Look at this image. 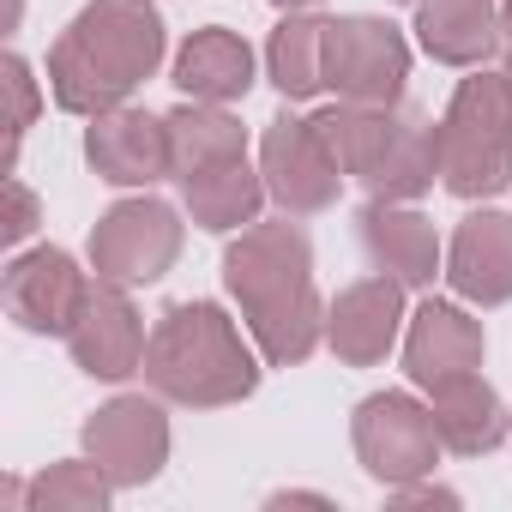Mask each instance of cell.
<instances>
[{
  "label": "cell",
  "instance_id": "6da1fadb",
  "mask_svg": "<svg viewBox=\"0 0 512 512\" xmlns=\"http://www.w3.org/2000/svg\"><path fill=\"white\" fill-rule=\"evenodd\" d=\"M223 284L272 368H296L326 344V302L314 290V247L290 211L272 223H247L229 241Z\"/></svg>",
  "mask_w": 512,
  "mask_h": 512
},
{
  "label": "cell",
  "instance_id": "7a4b0ae2",
  "mask_svg": "<svg viewBox=\"0 0 512 512\" xmlns=\"http://www.w3.org/2000/svg\"><path fill=\"white\" fill-rule=\"evenodd\" d=\"M163 13L151 0H91L49 49V97L67 115H109L163 67Z\"/></svg>",
  "mask_w": 512,
  "mask_h": 512
},
{
  "label": "cell",
  "instance_id": "3957f363",
  "mask_svg": "<svg viewBox=\"0 0 512 512\" xmlns=\"http://www.w3.org/2000/svg\"><path fill=\"white\" fill-rule=\"evenodd\" d=\"M253 350L260 344H247L241 326L217 302H175L151 326L139 374L163 404L223 410V404L253 398V386H260V356Z\"/></svg>",
  "mask_w": 512,
  "mask_h": 512
},
{
  "label": "cell",
  "instance_id": "277c9868",
  "mask_svg": "<svg viewBox=\"0 0 512 512\" xmlns=\"http://www.w3.org/2000/svg\"><path fill=\"white\" fill-rule=\"evenodd\" d=\"M440 187L452 199H494L512 187V85L470 67L440 115Z\"/></svg>",
  "mask_w": 512,
  "mask_h": 512
},
{
  "label": "cell",
  "instance_id": "5b68a950",
  "mask_svg": "<svg viewBox=\"0 0 512 512\" xmlns=\"http://www.w3.org/2000/svg\"><path fill=\"white\" fill-rule=\"evenodd\" d=\"M350 446L362 458V470L380 482V488H404V482H422L434 476L440 464V428H434V410L416 404L410 392H374L356 404L350 416Z\"/></svg>",
  "mask_w": 512,
  "mask_h": 512
},
{
  "label": "cell",
  "instance_id": "8992f818",
  "mask_svg": "<svg viewBox=\"0 0 512 512\" xmlns=\"http://www.w3.org/2000/svg\"><path fill=\"white\" fill-rule=\"evenodd\" d=\"M181 241H187V229H181L175 205H163V199H151V193L121 199V205H109V211L97 217V229H91V272H97V278H115V284H127V290L157 284V278L181 260Z\"/></svg>",
  "mask_w": 512,
  "mask_h": 512
},
{
  "label": "cell",
  "instance_id": "52a82bcc",
  "mask_svg": "<svg viewBox=\"0 0 512 512\" xmlns=\"http://www.w3.org/2000/svg\"><path fill=\"white\" fill-rule=\"evenodd\" d=\"M410 79V43L374 13H344L326 25V85L344 103H380L398 109Z\"/></svg>",
  "mask_w": 512,
  "mask_h": 512
},
{
  "label": "cell",
  "instance_id": "ba28073f",
  "mask_svg": "<svg viewBox=\"0 0 512 512\" xmlns=\"http://www.w3.org/2000/svg\"><path fill=\"white\" fill-rule=\"evenodd\" d=\"M260 175H266V193L278 199V211H290V217H320L344 193V163L332 157V145L320 139V127L302 121V115L266 121Z\"/></svg>",
  "mask_w": 512,
  "mask_h": 512
},
{
  "label": "cell",
  "instance_id": "9c48e42d",
  "mask_svg": "<svg viewBox=\"0 0 512 512\" xmlns=\"http://www.w3.org/2000/svg\"><path fill=\"white\" fill-rule=\"evenodd\" d=\"M85 452L103 464V476L115 488H145L157 482V470L169 464V416L163 398L151 392H121L103 410L85 416Z\"/></svg>",
  "mask_w": 512,
  "mask_h": 512
},
{
  "label": "cell",
  "instance_id": "30bf717a",
  "mask_svg": "<svg viewBox=\"0 0 512 512\" xmlns=\"http://www.w3.org/2000/svg\"><path fill=\"white\" fill-rule=\"evenodd\" d=\"M61 344H67V356H73L91 380H127V374L145 368L151 332H145V320H139L127 284L91 278V290H85V302H79V314H73V326H67Z\"/></svg>",
  "mask_w": 512,
  "mask_h": 512
},
{
  "label": "cell",
  "instance_id": "8fae6325",
  "mask_svg": "<svg viewBox=\"0 0 512 512\" xmlns=\"http://www.w3.org/2000/svg\"><path fill=\"white\" fill-rule=\"evenodd\" d=\"M91 278L73 266L67 247H19L7 260V278H0V296H7V314L37 332V338H67L79 302H85Z\"/></svg>",
  "mask_w": 512,
  "mask_h": 512
},
{
  "label": "cell",
  "instance_id": "7c38bea8",
  "mask_svg": "<svg viewBox=\"0 0 512 512\" xmlns=\"http://www.w3.org/2000/svg\"><path fill=\"white\" fill-rule=\"evenodd\" d=\"M404 332V284L392 272L356 278L350 290H338V302L326 308V344L344 368H374L392 356Z\"/></svg>",
  "mask_w": 512,
  "mask_h": 512
},
{
  "label": "cell",
  "instance_id": "4fadbf2b",
  "mask_svg": "<svg viewBox=\"0 0 512 512\" xmlns=\"http://www.w3.org/2000/svg\"><path fill=\"white\" fill-rule=\"evenodd\" d=\"M362 247L380 272H392L404 290H428L434 278H446V247H440V229L416 211V205H398V199H368L362 217Z\"/></svg>",
  "mask_w": 512,
  "mask_h": 512
},
{
  "label": "cell",
  "instance_id": "5bb4252c",
  "mask_svg": "<svg viewBox=\"0 0 512 512\" xmlns=\"http://www.w3.org/2000/svg\"><path fill=\"white\" fill-rule=\"evenodd\" d=\"M488 356V338H482V320H470L458 302H422L404 326V374L416 392L440 386V380H458V374H476Z\"/></svg>",
  "mask_w": 512,
  "mask_h": 512
},
{
  "label": "cell",
  "instance_id": "9a60e30c",
  "mask_svg": "<svg viewBox=\"0 0 512 512\" xmlns=\"http://www.w3.org/2000/svg\"><path fill=\"white\" fill-rule=\"evenodd\" d=\"M85 157H91L97 181H109V187H151L169 175V121L121 103L91 121Z\"/></svg>",
  "mask_w": 512,
  "mask_h": 512
},
{
  "label": "cell",
  "instance_id": "2e32d148",
  "mask_svg": "<svg viewBox=\"0 0 512 512\" xmlns=\"http://www.w3.org/2000/svg\"><path fill=\"white\" fill-rule=\"evenodd\" d=\"M446 284L458 302L500 308L512 302V217L506 211H470L446 241Z\"/></svg>",
  "mask_w": 512,
  "mask_h": 512
},
{
  "label": "cell",
  "instance_id": "e0dca14e",
  "mask_svg": "<svg viewBox=\"0 0 512 512\" xmlns=\"http://www.w3.org/2000/svg\"><path fill=\"white\" fill-rule=\"evenodd\" d=\"M428 410H434V428H440V446L458 452V458H482L494 446L512 440V416L500 404V392L476 374H458V380H440L428 386Z\"/></svg>",
  "mask_w": 512,
  "mask_h": 512
},
{
  "label": "cell",
  "instance_id": "ac0fdd59",
  "mask_svg": "<svg viewBox=\"0 0 512 512\" xmlns=\"http://www.w3.org/2000/svg\"><path fill=\"white\" fill-rule=\"evenodd\" d=\"M500 37L494 0H416V43L440 67H488Z\"/></svg>",
  "mask_w": 512,
  "mask_h": 512
},
{
  "label": "cell",
  "instance_id": "d6986e66",
  "mask_svg": "<svg viewBox=\"0 0 512 512\" xmlns=\"http://www.w3.org/2000/svg\"><path fill=\"white\" fill-rule=\"evenodd\" d=\"M175 85L193 103H241L253 91V49H247V37L223 31V25L193 31L181 43V55H175Z\"/></svg>",
  "mask_w": 512,
  "mask_h": 512
},
{
  "label": "cell",
  "instance_id": "ffe728a7",
  "mask_svg": "<svg viewBox=\"0 0 512 512\" xmlns=\"http://www.w3.org/2000/svg\"><path fill=\"white\" fill-rule=\"evenodd\" d=\"M169 121V175H205L217 163H241L247 157V127L229 115V103H181L163 115Z\"/></svg>",
  "mask_w": 512,
  "mask_h": 512
},
{
  "label": "cell",
  "instance_id": "44dd1931",
  "mask_svg": "<svg viewBox=\"0 0 512 512\" xmlns=\"http://www.w3.org/2000/svg\"><path fill=\"white\" fill-rule=\"evenodd\" d=\"M266 199H272V193H266V175L247 169V157H241V163H217V169L181 181L187 217H193L199 229H211V235H229V229L260 223V205H266Z\"/></svg>",
  "mask_w": 512,
  "mask_h": 512
},
{
  "label": "cell",
  "instance_id": "7402d4cb",
  "mask_svg": "<svg viewBox=\"0 0 512 512\" xmlns=\"http://www.w3.org/2000/svg\"><path fill=\"white\" fill-rule=\"evenodd\" d=\"M434 175H440V121H428V115L410 109V115L398 121V133H392L380 169H374L362 187H368V199H398V205H410V199H422V193L434 187Z\"/></svg>",
  "mask_w": 512,
  "mask_h": 512
},
{
  "label": "cell",
  "instance_id": "603a6c76",
  "mask_svg": "<svg viewBox=\"0 0 512 512\" xmlns=\"http://www.w3.org/2000/svg\"><path fill=\"white\" fill-rule=\"evenodd\" d=\"M314 127H320V139L332 145V157L344 163V175H356V181H368L374 169H380V157H386V145H392V133H398V109H380V103H332V109H320V115H308Z\"/></svg>",
  "mask_w": 512,
  "mask_h": 512
},
{
  "label": "cell",
  "instance_id": "cb8c5ba5",
  "mask_svg": "<svg viewBox=\"0 0 512 512\" xmlns=\"http://www.w3.org/2000/svg\"><path fill=\"white\" fill-rule=\"evenodd\" d=\"M326 25H332V19L284 13V25H278L272 43H266V73H272V85H278L290 103L326 91Z\"/></svg>",
  "mask_w": 512,
  "mask_h": 512
},
{
  "label": "cell",
  "instance_id": "d4e9b609",
  "mask_svg": "<svg viewBox=\"0 0 512 512\" xmlns=\"http://www.w3.org/2000/svg\"><path fill=\"white\" fill-rule=\"evenodd\" d=\"M109 494H115V482H109L103 464L85 452V458L49 464V470L25 488V506H31V512H103Z\"/></svg>",
  "mask_w": 512,
  "mask_h": 512
},
{
  "label": "cell",
  "instance_id": "484cf974",
  "mask_svg": "<svg viewBox=\"0 0 512 512\" xmlns=\"http://www.w3.org/2000/svg\"><path fill=\"white\" fill-rule=\"evenodd\" d=\"M0 85H7V103H13V115H7V175H13V163H19V139L31 133V121H37V79H31V67H25V55H7L0 61Z\"/></svg>",
  "mask_w": 512,
  "mask_h": 512
},
{
  "label": "cell",
  "instance_id": "4316f807",
  "mask_svg": "<svg viewBox=\"0 0 512 512\" xmlns=\"http://www.w3.org/2000/svg\"><path fill=\"white\" fill-rule=\"evenodd\" d=\"M37 223H43V205H37V193L13 175V181H7V217H0V235H7V247L19 253V247L37 235Z\"/></svg>",
  "mask_w": 512,
  "mask_h": 512
},
{
  "label": "cell",
  "instance_id": "83f0119b",
  "mask_svg": "<svg viewBox=\"0 0 512 512\" xmlns=\"http://www.w3.org/2000/svg\"><path fill=\"white\" fill-rule=\"evenodd\" d=\"M386 494H392L398 506H428V500H434V506H458V494H452V488H428V476H422V482H404V488H386Z\"/></svg>",
  "mask_w": 512,
  "mask_h": 512
},
{
  "label": "cell",
  "instance_id": "f1b7e54d",
  "mask_svg": "<svg viewBox=\"0 0 512 512\" xmlns=\"http://www.w3.org/2000/svg\"><path fill=\"white\" fill-rule=\"evenodd\" d=\"M272 506H332L326 494H272Z\"/></svg>",
  "mask_w": 512,
  "mask_h": 512
},
{
  "label": "cell",
  "instance_id": "f546056e",
  "mask_svg": "<svg viewBox=\"0 0 512 512\" xmlns=\"http://www.w3.org/2000/svg\"><path fill=\"white\" fill-rule=\"evenodd\" d=\"M272 7H284V13H308V7H320V0H272Z\"/></svg>",
  "mask_w": 512,
  "mask_h": 512
},
{
  "label": "cell",
  "instance_id": "4dcf8cb0",
  "mask_svg": "<svg viewBox=\"0 0 512 512\" xmlns=\"http://www.w3.org/2000/svg\"><path fill=\"white\" fill-rule=\"evenodd\" d=\"M500 31H506V43H512V0H500Z\"/></svg>",
  "mask_w": 512,
  "mask_h": 512
},
{
  "label": "cell",
  "instance_id": "1f68e13d",
  "mask_svg": "<svg viewBox=\"0 0 512 512\" xmlns=\"http://www.w3.org/2000/svg\"><path fill=\"white\" fill-rule=\"evenodd\" d=\"M500 73H506V85H512V49H506V67H500Z\"/></svg>",
  "mask_w": 512,
  "mask_h": 512
},
{
  "label": "cell",
  "instance_id": "d6a6232c",
  "mask_svg": "<svg viewBox=\"0 0 512 512\" xmlns=\"http://www.w3.org/2000/svg\"><path fill=\"white\" fill-rule=\"evenodd\" d=\"M410 7H416V0H410Z\"/></svg>",
  "mask_w": 512,
  "mask_h": 512
}]
</instances>
